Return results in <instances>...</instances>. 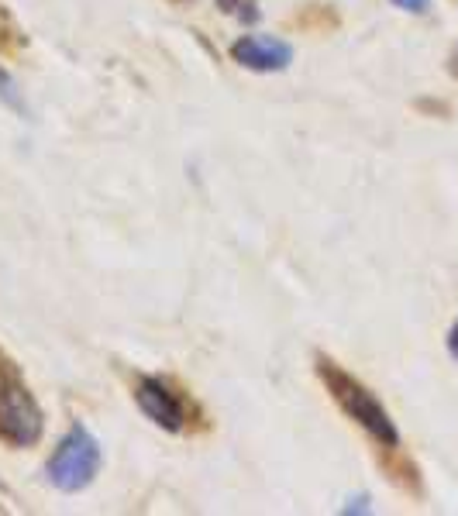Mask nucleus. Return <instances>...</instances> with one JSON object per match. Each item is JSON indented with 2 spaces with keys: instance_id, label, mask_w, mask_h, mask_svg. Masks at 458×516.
Returning a JSON list of instances; mask_svg holds the SVG:
<instances>
[{
  "instance_id": "1",
  "label": "nucleus",
  "mask_w": 458,
  "mask_h": 516,
  "mask_svg": "<svg viewBox=\"0 0 458 516\" xmlns=\"http://www.w3.org/2000/svg\"><path fill=\"white\" fill-rule=\"evenodd\" d=\"M317 372H321V379L328 382V393L335 396V403L355 420V424L366 427L379 444L397 448L400 434H397V427H393L390 413L383 410V403H379L359 379H352L345 369H338L331 358H317Z\"/></svg>"
},
{
  "instance_id": "2",
  "label": "nucleus",
  "mask_w": 458,
  "mask_h": 516,
  "mask_svg": "<svg viewBox=\"0 0 458 516\" xmlns=\"http://www.w3.org/2000/svg\"><path fill=\"white\" fill-rule=\"evenodd\" d=\"M0 437L14 448H31L42 437V410L28 393L18 365L0 351Z\"/></svg>"
},
{
  "instance_id": "3",
  "label": "nucleus",
  "mask_w": 458,
  "mask_h": 516,
  "mask_svg": "<svg viewBox=\"0 0 458 516\" xmlns=\"http://www.w3.org/2000/svg\"><path fill=\"white\" fill-rule=\"evenodd\" d=\"M100 472V444L87 427H73L49 461V482L62 492L87 489Z\"/></svg>"
},
{
  "instance_id": "4",
  "label": "nucleus",
  "mask_w": 458,
  "mask_h": 516,
  "mask_svg": "<svg viewBox=\"0 0 458 516\" xmlns=\"http://www.w3.org/2000/svg\"><path fill=\"white\" fill-rule=\"evenodd\" d=\"M135 400H138V406H142L145 417L155 420L159 427H166V430L183 427L186 410H183L180 396H176L162 379H149V375H142L138 386H135Z\"/></svg>"
},
{
  "instance_id": "5",
  "label": "nucleus",
  "mask_w": 458,
  "mask_h": 516,
  "mask_svg": "<svg viewBox=\"0 0 458 516\" xmlns=\"http://www.w3.org/2000/svg\"><path fill=\"white\" fill-rule=\"evenodd\" d=\"M231 56L242 66L255 69V73H279L293 62V49L279 38H262V35H245L231 45Z\"/></svg>"
},
{
  "instance_id": "6",
  "label": "nucleus",
  "mask_w": 458,
  "mask_h": 516,
  "mask_svg": "<svg viewBox=\"0 0 458 516\" xmlns=\"http://www.w3.org/2000/svg\"><path fill=\"white\" fill-rule=\"evenodd\" d=\"M221 4H235V7H228V11H235L238 18H245V21H255V18H259V11H255L252 0H221Z\"/></svg>"
},
{
  "instance_id": "7",
  "label": "nucleus",
  "mask_w": 458,
  "mask_h": 516,
  "mask_svg": "<svg viewBox=\"0 0 458 516\" xmlns=\"http://www.w3.org/2000/svg\"><path fill=\"white\" fill-rule=\"evenodd\" d=\"M393 4L403 7V11H414V14L428 11V0H393Z\"/></svg>"
},
{
  "instance_id": "8",
  "label": "nucleus",
  "mask_w": 458,
  "mask_h": 516,
  "mask_svg": "<svg viewBox=\"0 0 458 516\" xmlns=\"http://www.w3.org/2000/svg\"><path fill=\"white\" fill-rule=\"evenodd\" d=\"M448 348H452V355L458 358V320H455V327H452V334H448Z\"/></svg>"
}]
</instances>
